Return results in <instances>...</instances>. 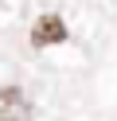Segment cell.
I'll return each mask as SVG.
<instances>
[{
    "mask_svg": "<svg viewBox=\"0 0 117 121\" xmlns=\"http://www.w3.org/2000/svg\"><path fill=\"white\" fill-rule=\"evenodd\" d=\"M66 39V24L59 16H39L35 27H31V43L35 47H47V43H62Z\"/></svg>",
    "mask_w": 117,
    "mask_h": 121,
    "instance_id": "obj_1",
    "label": "cell"
},
{
    "mask_svg": "<svg viewBox=\"0 0 117 121\" xmlns=\"http://www.w3.org/2000/svg\"><path fill=\"white\" fill-rule=\"evenodd\" d=\"M27 98L20 94L16 86H8V90H0V121H27Z\"/></svg>",
    "mask_w": 117,
    "mask_h": 121,
    "instance_id": "obj_2",
    "label": "cell"
}]
</instances>
